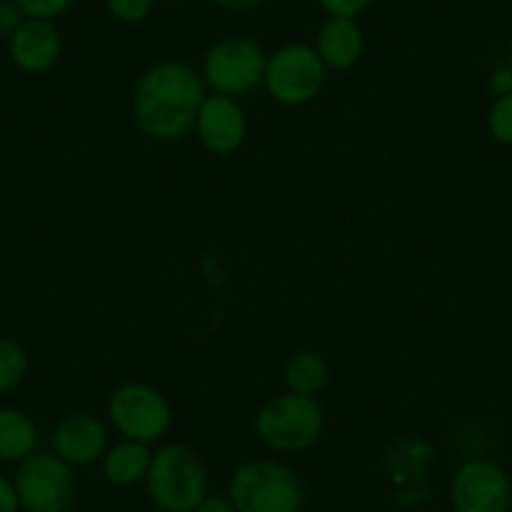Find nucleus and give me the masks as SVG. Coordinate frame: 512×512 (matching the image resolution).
<instances>
[{
	"mask_svg": "<svg viewBox=\"0 0 512 512\" xmlns=\"http://www.w3.org/2000/svg\"><path fill=\"white\" fill-rule=\"evenodd\" d=\"M209 88L201 71L186 61H159L146 68L134 86L131 113L141 134L171 144L194 131Z\"/></svg>",
	"mask_w": 512,
	"mask_h": 512,
	"instance_id": "obj_1",
	"label": "nucleus"
},
{
	"mask_svg": "<svg viewBox=\"0 0 512 512\" xmlns=\"http://www.w3.org/2000/svg\"><path fill=\"white\" fill-rule=\"evenodd\" d=\"M327 427V412L317 397L284 390L264 402L254 417V432L267 450L279 455L304 452L317 445Z\"/></svg>",
	"mask_w": 512,
	"mask_h": 512,
	"instance_id": "obj_2",
	"label": "nucleus"
},
{
	"mask_svg": "<svg viewBox=\"0 0 512 512\" xmlns=\"http://www.w3.org/2000/svg\"><path fill=\"white\" fill-rule=\"evenodd\" d=\"M146 490L164 512H194L209 495V472L194 447L169 442L154 452Z\"/></svg>",
	"mask_w": 512,
	"mask_h": 512,
	"instance_id": "obj_3",
	"label": "nucleus"
},
{
	"mask_svg": "<svg viewBox=\"0 0 512 512\" xmlns=\"http://www.w3.org/2000/svg\"><path fill=\"white\" fill-rule=\"evenodd\" d=\"M229 497L239 512H299L304 490L292 467L272 457H256L236 467Z\"/></svg>",
	"mask_w": 512,
	"mask_h": 512,
	"instance_id": "obj_4",
	"label": "nucleus"
},
{
	"mask_svg": "<svg viewBox=\"0 0 512 512\" xmlns=\"http://www.w3.org/2000/svg\"><path fill=\"white\" fill-rule=\"evenodd\" d=\"M267 58V48L256 38L234 33V36L219 38L206 48L199 71L209 93L241 98L264 86Z\"/></svg>",
	"mask_w": 512,
	"mask_h": 512,
	"instance_id": "obj_5",
	"label": "nucleus"
},
{
	"mask_svg": "<svg viewBox=\"0 0 512 512\" xmlns=\"http://www.w3.org/2000/svg\"><path fill=\"white\" fill-rule=\"evenodd\" d=\"M106 417L123 440L156 445L171 430L169 397L149 382H123L106 402Z\"/></svg>",
	"mask_w": 512,
	"mask_h": 512,
	"instance_id": "obj_6",
	"label": "nucleus"
},
{
	"mask_svg": "<svg viewBox=\"0 0 512 512\" xmlns=\"http://www.w3.org/2000/svg\"><path fill=\"white\" fill-rule=\"evenodd\" d=\"M327 66L309 43H284L269 53L264 88L274 103L284 108H302L317 101L327 83Z\"/></svg>",
	"mask_w": 512,
	"mask_h": 512,
	"instance_id": "obj_7",
	"label": "nucleus"
},
{
	"mask_svg": "<svg viewBox=\"0 0 512 512\" xmlns=\"http://www.w3.org/2000/svg\"><path fill=\"white\" fill-rule=\"evenodd\" d=\"M18 502L26 512H68L76 495L73 467L56 452H33L13 475Z\"/></svg>",
	"mask_w": 512,
	"mask_h": 512,
	"instance_id": "obj_8",
	"label": "nucleus"
},
{
	"mask_svg": "<svg viewBox=\"0 0 512 512\" xmlns=\"http://www.w3.org/2000/svg\"><path fill=\"white\" fill-rule=\"evenodd\" d=\"M450 502L455 512H510V475L497 462L470 457L452 475Z\"/></svg>",
	"mask_w": 512,
	"mask_h": 512,
	"instance_id": "obj_9",
	"label": "nucleus"
},
{
	"mask_svg": "<svg viewBox=\"0 0 512 512\" xmlns=\"http://www.w3.org/2000/svg\"><path fill=\"white\" fill-rule=\"evenodd\" d=\"M194 134L211 156H231L244 146L249 123L239 98L209 93L194 123Z\"/></svg>",
	"mask_w": 512,
	"mask_h": 512,
	"instance_id": "obj_10",
	"label": "nucleus"
},
{
	"mask_svg": "<svg viewBox=\"0 0 512 512\" xmlns=\"http://www.w3.org/2000/svg\"><path fill=\"white\" fill-rule=\"evenodd\" d=\"M111 447V435L101 417L91 412L66 415L51 432V452L71 467H88L103 460Z\"/></svg>",
	"mask_w": 512,
	"mask_h": 512,
	"instance_id": "obj_11",
	"label": "nucleus"
},
{
	"mask_svg": "<svg viewBox=\"0 0 512 512\" xmlns=\"http://www.w3.org/2000/svg\"><path fill=\"white\" fill-rule=\"evenodd\" d=\"M61 53L63 38L53 21L26 18L8 38V56L13 66L28 76H41L51 71L61 61Z\"/></svg>",
	"mask_w": 512,
	"mask_h": 512,
	"instance_id": "obj_12",
	"label": "nucleus"
},
{
	"mask_svg": "<svg viewBox=\"0 0 512 512\" xmlns=\"http://www.w3.org/2000/svg\"><path fill=\"white\" fill-rule=\"evenodd\" d=\"M314 51L327 71H349L364 56V31L354 18H327L319 26Z\"/></svg>",
	"mask_w": 512,
	"mask_h": 512,
	"instance_id": "obj_13",
	"label": "nucleus"
},
{
	"mask_svg": "<svg viewBox=\"0 0 512 512\" xmlns=\"http://www.w3.org/2000/svg\"><path fill=\"white\" fill-rule=\"evenodd\" d=\"M435 467V447L425 437L407 435L392 442L384 452V470L400 487H417Z\"/></svg>",
	"mask_w": 512,
	"mask_h": 512,
	"instance_id": "obj_14",
	"label": "nucleus"
},
{
	"mask_svg": "<svg viewBox=\"0 0 512 512\" xmlns=\"http://www.w3.org/2000/svg\"><path fill=\"white\" fill-rule=\"evenodd\" d=\"M151 460H154L151 445L136 440H123L121 437L116 445L108 447L101 460V467L111 485L131 487L136 482H146Z\"/></svg>",
	"mask_w": 512,
	"mask_h": 512,
	"instance_id": "obj_15",
	"label": "nucleus"
},
{
	"mask_svg": "<svg viewBox=\"0 0 512 512\" xmlns=\"http://www.w3.org/2000/svg\"><path fill=\"white\" fill-rule=\"evenodd\" d=\"M36 450V420L18 407L0 405V465H18Z\"/></svg>",
	"mask_w": 512,
	"mask_h": 512,
	"instance_id": "obj_16",
	"label": "nucleus"
},
{
	"mask_svg": "<svg viewBox=\"0 0 512 512\" xmlns=\"http://www.w3.org/2000/svg\"><path fill=\"white\" fill-rule=\"evenodd\" d=\"M282 377L289 392L317 397L329 382V364L314 349H299L287 359Z\"/></svg>",
	"mask_w": 512,
	"mask_h": 512,
	"instance_id": "obj_17",
	"label": "nucleus"
},
{
	"mask_svg": "<svg viewBox=\"0 0 512 512\" xmlns=\"http://www.w3.org/2000/svg\"><path fill=\"white\" fill-rule=\"evenodd\" d=\"M31 357L13 337H0V395H11L28 379Z\"/></svg>",
	"mask_w": 512,
	"mask_h": 512,
	"instance_id": "obj_18",
	"label": "nucleus"
},
{
	"mask_svg": "<svg viewBox=\"0 0 512 512\" xmlns=\"http://www.w3.org/2000/svg\"><path fill=\"white\" fill-rule=\"evenodd\" d=\"M485 123L492 141L512 149V93H502V96L492 98Z\"/></svg>",
	"mask_w": 512,
	"mask_h": 512,
	"instance_id": "obj_19",
	"label": "nucleus"
},
{
	"mask_svg": "<svg viewBox=\"0 0 512 512\" xmlns=\"http://www.w3.org/2000/svg\"><path fill=\"white\" fill-rule=\"evenodd\" d=\"M108 16L123 26H136L144 23L154 11L156 0H103Z\"/></svg>",
	"mask_w": 512,
	"mask_h": 512,
	"instance_id": "obj_20",
	"label": "nucleus"
},
{
	"mask_svg": "<svg viewBox=\"0 0 512 512\" xmlns=\"http://www.w3.org/2000/svg\"><path fill=\"white\" fill-rule=\"evenodd\" d=\"M16 3L23 16L36 18V21H56L66 16L73 6V0H16Z\"/></svg>",
	"mask_w": 512,
	"mask_h": 512,
	"instance_id": "obj_21",
	"label": "nucleus"
},
{
	"mask_svg": "<svg viewBox=\"0 0 512 512\" xmlns=\"http://www.w3.org/2000/svg\"><path fill=\"white\" fill-rule=\"evenodd\" d=\"M317 3L327 13V18H354L357 21L374 0H317Z\"/></svg>",
	"mask_w": 512,
	"mask_h": 512,
	"instance_id": "obj_22",
	"label": "nucleus"
},
{
	"mask_svg": "<svg viewBox=\"0 0 512 512\" xmlns=\"http://www.w3.org/2000/svg\"><path fill=\"white\" fill-rule=\"evenodd\" d=\"M23 21H26V16H23L16 0H0V38L8 41Z\"/></svg>",
	"mask_w": 512,
	"mask_h": 512,
	"instance_id": "obj_23",
	"label": "nucleus"
},
{
	"mask_svg": "<svg viewBox=\"0 0 512 512\" xmlns=\"http://www.w3.org/2000/svg\"><path fill=\"white\" fill-rule=\"evenodd\" d=\"M487 86H490L492 96L512 93V56L505 58V61L497 63L495 71L490 73V81H487Z\"/></svg>",
	"mask_w": 512,
	"mask_h": 512,
	"instance_id": "obj_24",
	"label": "nucleus"
},
{
	"mask_svg": "<svg viewBox=\"0 0 512 512\" xmlns=\"http://www.w3.org/2000/svg\"><path fill=\"white\" fill-rule=\"evenodd\" d=\"M0 512H21L16 485L6 475H0Z\"/></svg>",
	"mask_w": 512,
	"mask_h": 512,
	"instance_id": "obj_25",
	"label": "nucleus"
},
{
	"mask_svg": "<svg viewBox=\"0 0 512 512\" xmlns=\"http://www.w3.org/2000/svg\"><path fill=\"white\" fill-rule=\"evenodd\" d=\"M194 512H239L229 495H206Z\"/></svg>",
	"mask_w": 512,
	"mask_h": 512,
	"instance_id": "obj_26",
	"label": "nucleus"
},
{
	"mask_svg": "<svg viewBox=\"0 0 512 512\" xmlns=\"http://www.w3.org/2000/svg\"><path fill=\"white\" fill-rule=\"evenodd\" d=\"M211 6L221 8V11H231V13H249L256 11V8H262L267 0H209Z\"/></svg>",
	"mask_w": 512,
	"mask_h": 512,
	"instance_id": "obj_27",
	"label": "nucleus"
}]
</instances>
